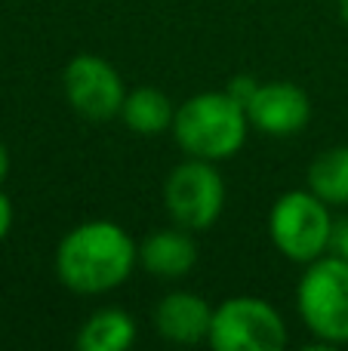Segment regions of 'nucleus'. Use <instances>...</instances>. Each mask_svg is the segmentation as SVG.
<instances>
[{
	"label": "nucleus",
	"instance_id": "nucleus-10",
	"mask_svg": "<svg viewBox=\"0 0 348 351\" xmlns=\"http://www.w3.org/2000/svg\"><path fill=\"white\" fill-rule=\"evenodd\" d=\"M197 265L195 231L188 228H160L139 241V268L158 280H182Z\"/></svg>",
	"mask_w": 348,
	"mask_h": 351
},
{
	"label": "nucleus",
	"instance_id": "nucleus-12",
	"mask_svg": "<svg viewBox=\"0 0 348 351\" xmlns=\"http://www.w3.org/2000/svg\"><path fill=\"white\" fill-rule=\"evenodd\" d=\"M136 317L123 308H96L77 330V348L80 351H127L136 346Z\"/></svg>",
	"mask_w": 348,
	"mask_h": 351
},
{
	"label": "nucleus",
	"instance_id": "nucleus-17",
	"mask_svg": "<svg viewBox=\"0 0 348 351\" xmlns=\"http://www.w3.org/2000/svg\"><path fill=\"white\" fill-rule=\"evenodd\" d=\"M6 176H10V148H6V142L0 139V185H3Z\"/></svg>",
	"mask_w": 348,
	"mask_h": 351
},
{
	"label": "nucleus",
	"instance_id": "nucleus-5",
	"mask_svg": "<svg viewBox=\"0 0 348 351\" xmlns=\"http://www.w3.org/2000/svg\"><path fill=\"white\" fill-rule=\"evenodd\" d=\"M287 321L262 296H232L213 308L207 346L216 351H281Z\"/></svg>",
	"mask_w": 348,
	"mask_h": 351
},
{
	"label": "nucleus",
	"instance_id": "nucleus-18",
	"mask_svg": "<svg viewBox=\"0 0 348 351\" xmlns=\"http://www.w3.org/2000/svg\"><path fill=\"white\" fill-rule=\"evenodd\" d=\"M339 19H343L345 28H348V0H339Z\"/></svg>",
	"mask_w": 348,
	"mask_h": 351
},
{
	"label": "nucleus",
	"instance_id": "nucleus-6",
	"mask_svg": "<svg viewBox=\"0 0 348 351\" xmlns=\"http://www.w3.org/2000/svg\"><path fill=\"white\" fill-rule=\"evenodd\" d=\"M164 210L173 225L195 234L213 228L225 210V179L213 160L185 158L164 179Z\"/></svg>",
	"mask_w": 348,
	"mask_h": 351
},
{
	"label": "nucleus",
	"instance_id": "nucleus-3",
	"mask_svg": "<svg viewBox=\"0 0 348 351\" xmlns=\"http://www.w3.org/2000/svg\"><path fill=\"white\" fill-rule=\"evenodd\" d=\"M296 308L321 348L348 346V262L327 253L296 284Z\"/></svg>",
	"mask_w": 348,
	"mask_h": 351
},
{
	"label": "nucleus",
	"instance_id": "nucleus-2",
	"mask_svg": "<svg viewBox=\"0 0 348 351\" xmlns=\"http://www.w3.org/2000/svg\"><path fill=\"white\" fill-rule=\"evenodd\" d=\"M250 117L247 108L228 90H207L188 96L182 105H176L173 117V139L185 152V158L201 160H232L240 154L250 136Z\"/></svg>",
	"mask_w": 348,
	"mask_h": 351
},
{
	"label": "nucleus",
	"instance_id": "nucleus-13",
	"mask_svg": "<svg viewBox=\"0 0 348 351\" xmlns=\"http://www.w3.org/2000/svg\"><path fill=\"white\" fill-rule=\"evenodd\" d=\"M306 185L330 206H348V145H333L308 164Z\"/></svg>",
	"mask_w": 348,
	"mask_h": 351
},
{
	"label": "nucleus",
	"instance_id": "nucleus-7",
	"mask_svg": "<svg viewBox=\"0 0 348 351\" xmlns=\"http://www.w3.org/2000/svg\"><path fill=\"white\" fill-rule=\"evenodd\" d=\"M62 93L71 111L86 121H111L121 117L127 86L108 59L96 53H80L62 71Z\"/></svg>",
	"mask_w": 348,
	"mask_h": 351
},
{
	"label": "nucleus",
	"instance_id": "nucleus-4",
	"mask_svg": "<svg viewBox=\"0 0 348 351\" xmlns=\"http://www.w3.org/2000/svg\"><path fill=\"white\" fill-rule=\"evenodd\" d=\"M333 206L321 200L312 188L284 191L269 210V237L287 262L306 268L308 262L330 253Z\"/></svg>",
	"mask_w": 348,
	"mask_h": 351
},
{
	"label": "nucleus",
	"instance_id": "nucleus-16",
	"mask_svg": "<svg viewBox=\"0 0 348 351\" xmlns=\"http://www.w3.org/2000/svg\"><path fill=\"white\" fill-rule=\"evenodd\" d=\"M12 219H16V213H12V200L6 197L3 191H0V243L10 237L12 231Z\"/></svg>",
	"mask_w": 348,
	"mask_h": 351
},
{
	"label": "nucleus",
	"instance_id": "nucleus-1",
	"mask_svg": "<svg viewBox=\"0 0 348 351\" xmlns=\"http://www.w3.org/2000/svg\"><path fill=\"white\" fill-rule=\"evenodd\" d=\"M55 278L77 296H102L123 287L139 268V243L111 219H90L65 231L53 256Z\"/></svg>",
	"mask_w": 348,
	"mask_h": 351
},
{
	"label": "nucleus",
	"instance_id": "nucleus-8",
	"mask_svg": "<svg viewBox=\"0 0 348 351\" xmlns=\"http://www.w3.org/2000/svg\"><path fill=\"white\" fill-rule=\"evenodd\" d=\"M244 108L250 117V127L271 139L299 136L312 121V99L302 86L290 84V80L259 84Z\"/></svg>",
	"mask_w": 348,
	"mask_h": 351
},
{
	"label": "nucleus",
	"instance_id": "nucleus-15",
	"mask_svg": "<svg viewBox=\"0 0 348 351\" xmlns=\"http://www.w3.org/2000/svg\"><path fill=\"white\" fill-rule=\"evenodd\" d=\"M256 86H259V84H256L253 77H244V74H240V77H232V84H228L225 90L232 93V96L238 99L240 105H247V102H250V96H253V90H256Z\"/></svg>",
	"mask_w": 348,
	"mask_h": 351
},
{
	"label": "nucleus",
	"instance_id": "nucleus-9",
	"mask_svg": "<svg viewBox=\"0 0 348 351\" xmlns=\"http://www.w3.org/2000/svg\"><path fill=\"white\" fill-rule=\"evenodd\" d=\"M213 324V305L191 290H173L154 305V330L160 339L176 346L207 342Z\"/></svg>",
	"mask_w": 348,
	"mask_h": 351
},
{
	"label": "nucleus",
	"instance_id": "nucleus-14",
	"mask_svg": "<svg viewBox=\"0 0 348 351\" xmlns=\"http://www.w3.org/2000/svg\"><path fill=\"white\" fill-rule=\"evenodd\" d=\"M330 253L348 262V216L333 222V237H330Z\"/></svg>",
	"mask_w": 348,
	"mask_h": 351
},
{
	"label": "nucleus",
	"instance_id": "nucleus-11",
	"mask_svg": "<svg viewBox=\"0 0 348 351\" xmlns=\"http://www.w3.org/2000/svg\"><path fill=\"white\" fill-rule=\"evenodd\" d=\"M173 117H176V105L158 86H136L127 90L121 108V121L127 123V130H133L136 136H164L173 130Z\"/></svg>",
	"mask_w": 348,
	"mask_h": 351
}]
</instances>
